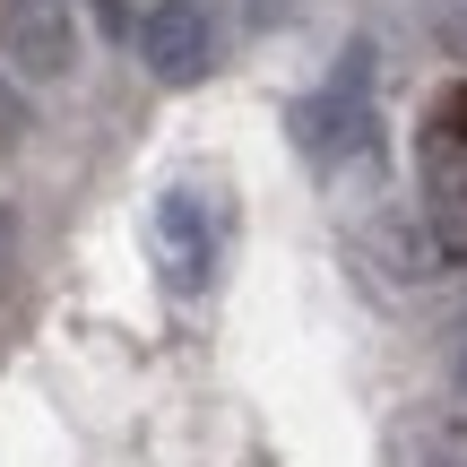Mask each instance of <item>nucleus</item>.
<instances>
[{"mask_svg": "<svg viewBox=\"0 0 467 467\" xmlns=\"http://www.w3.org/2000/svg\"><path fill=\"white\" fill-rule=\"evenodd\" d=\"M295 148L312 156L320 173H329V165H347V156H364V148H372V44H364V35H355V44L337 52L329 87L295 104Z\"/></svg>", "mask_w": 467, "mask_h": 467, "instance_id": "1", "label": "nucleus"}, {"mask_svg": "<svg viewBox=\"0 0 467 467\" xmlns=\"http://www.w3.org/2000/svg\"><path fill=\"white\" fill-rule=\"evenodd\" d=\"M148 243H156V268H165L173 295H208L225 268V217L208 191H165L148 217Z\"/></svg>", "mask_w": 467, "mask_h": 467, "instance_id": "2", "label": "nucleus"}, {"mask_svg": "<svg viewBox=\"0 0 467 467\" xmlns=\"http://www.w3.org/2000/svg\"><path fill=\"white\" fill-rule=\"evenodd\" d=\"M139 61H148L156 87H200L217 69V17H208V0H156L139 17Z\"/></svg>", "mask_w": 467, "mask_h": 467, "instance_id": "3", "label": "nucleus"}, {"mask_svg": "<svg viewBox=\"0 0 467 467\" xmlns=\"http://www.w3.org/2000/svg\"><path fill=\"white\" fill-rule=\"evenodd\" d=\"M0 52H9L26 78H69V61H78V17H69V0H0Z\"/></svg>", "mask_w": 467, "mask_h": 467, "instance_id": "4", "label": "nucleus"}, {"mask_svg": "<svg viewBox=\"0 0 467 467\" xmlns=\"http://www.w3.org/2000/svg\"><path fill=\"white\" fill-rule=\"evenodd\" d=\"M424 217L441 260H467V148L451 139H424Z\"/></svg>", "mask_w": 467, "mask_h": 467, "instance_id": "5", "label": "nucleus"}, {"mask_svg": "<svg viewBox=\"0 0 467 467\" xmlns=\"http://www.w3.org/2000/svg\"><path fill=\"white\" fill-rule=\"evenodd\" d=\"M424 139H451V148H467V78L433 96V113H424Z\"/></svg>", "mask_w": 467, "mask_h": 467, "instance_id": "6", "label": "nucleus"}, {"mask_svg": "<svg viewBox=\"0 0 467 467\" xmlns=\"http://www.w3.org/2000/svg\"><path fill=\"white\" fill-rule=\"evenodd\" d=\"M17 139H26V96H17V87L0 78V156H9Z\"/></svg>", "mask_w": 467, "mask_h": 467, "instance_id": "7", "label": "nucleus"}, {"mask_svg": "<svg viewBox=\"0 0 467 467\" xmlns=\"http://www.w3.org/2000/svg\"><path fill=\"white\" fill-rule=\"evenodd\" d=\"M295 9H303V0H243V17H251V26H260V35H268V26H285V17H295Z\"/></svg>", "mask_w": 467, "mask_h": 467, "instance_id": "8", "label": "nucleus"}, {"mask_svg": "<svg viewBox=\"0 0 467 467\" xmlns=\"http://www.w3.org/2000/svg\"><path fill=\"white\" fill-rule=\"evenodd\" d=\"M96 17H104L113 35H130V0H96Z\"/></svg>", "mask_w": 467, "mask_h": 467, "instance_id": "9", "label": "nucleus"}, {"mask_svg": "<svg viewBox=\"0 0 467 467\" xmlns=\"http://www.w3.org/2000/svg\"><path fill=\"white\" fill-rule=\"evenodd\" d=\"M451 44L467 52V0H459V9H451Z\"/></svg>", "mask_w": 467, "mask_h": 467, "instance_id": "10", "label": "nucleus"}, {"mask_svg": "<svg viewBox=\"0 0 467 467\" xmlns=\"http://www.w3.org/2000/svg\"><path fill=\"white\" fill-rule=\"evenodd\" d=\"M459 381H467V364H459Z\"/></svg>", "mask_w": 467, "mask_h": 467, "instance_id": "11", "label": "nucleus"}]
</instances>
